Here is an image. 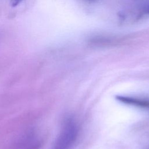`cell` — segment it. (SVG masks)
<instances>
[{"instance_id":"obj_1","label":"cell","mask_w":149,"mask_h":149,"mask_svg":"<svg viewBox=\"0 0 149 149\" xmlns=\"http://www.w3.org/2000/svg\"><path fill=\"white\" fill-rule=\"evenodd\" d=\"M78 136V127L72 119H67L63 124L52 149H72Z\"/></svg>"},{"instance_id":"obj_2","label":"cell","mask_w":149,"mask_h":149,"mask_svg":"<svg viewBox=\"0 0 149 149\" xmlns=\"http://www.w3.org/2000/svg\"><path fill=\"white\" fill-rule=\"evenodd\" d=\"M117 100L122 103L129 104L133 106H136L141 108H149V100L139 99L134 97H130L126 96L118 95L116 97Z\"/></svg>"},{"instance_id":"obj_3","label":"cell","mask_w":149,"mask_h":149,"mask_svg":"<svg viewBox=\"0 0 149 149\" xmlns=\"http://www.w3.org/2000/svg\"><path fill=\"white\" fill-rule=\"evenodd\" d=\"M22 1V0H10V5L13 7L16 6L20 3Z\"/></svg>"},{"instance_id":"obj_4","label":"cell","mask_w":149,"mask_h":149,"mask_svg":"<svg viewBox=\"0 0 149 149\" xmlns=\"http://www.w3.org/2000/svg\"><path fill=\"white\" fill-rule=\"evenodd\" d=\"M142 13L143 15H149V5H147L143 8Z\"/></svg>"}]
</instances>
